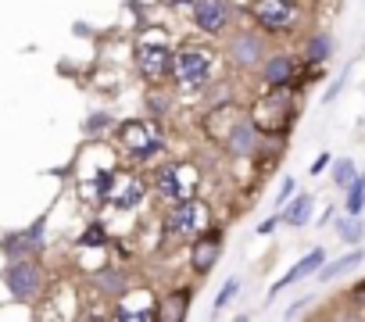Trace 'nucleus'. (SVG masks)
I'll return each mask as SVG.
<instances>
[{
  "label": "nucleus",
  "mask_w": 365,
  "mask_h": 322,
  "mask_svg": "<svg viewBox=\"0 0 365 322\" xmlns=\"http://www.w3.org/2000/svg\"><path fill=\"white\" fill-rule=\"evenodd\" d=\"M118 140L129 147L133 157H150V154L161 150V136H158L154 125H147V122H125V125L118 129Z\"/></svg>",
  "instance_id": "423d86ee"
},
{
  "label": "nucleus",
  "mask_w": 365,
  "mask_h": 322,
  "mask_svg": "<svg viewBox=\"0 0 365 322\" xmlns=\"http://www.w3.org/2000/svg\"><path fill=\"white\" fill-rule=\"evenodd\" d=\"M187 301H190V294L187 290H175L168 301H165V308L158 311L161 318H168V322H179L182 315H187Z\"/></svg>",
  "instance_id": "2eb2a0df"
},
{
  "label": "nucleus",
  "mask_w": 365,
  "mask_h": 322,
  "mask_svg": "<svg viewBox=\"0 0 365 322\" xmlns=\"http://www.w3.org/2000/svg\"><path fill=\"white\" fill-rule=\"evenodd\" d=\"M322 258H326L322 251H312V254H304V258H301V261H297V265H294V269H290V272H287V276H283V279L272 286V290H283V286H290V283H297V279L312 276L315 269H322Z\"/></svg>",
  "instance_id": "9b49d317"
},
{
  "label": "nucleus",
  "mask_w": 365,
  "mask_h": 322,
  "mask_svg": "<svg viewBox=\"0 0 365 322\" xmlns=\"http://www.w3.org/2000/svg\"><path fill=\"white\" fill-rule=\"evenodd\" d=\"M194 22H197V29H205V33H219V29L230 22L226 0H197V4H194Z\"/></svg>",
  "instance_id": "1a4fd4ad"
},
{
  "label": "nucleus",
  "mask_w": 365,
  "mask_h": 322,
  "mask_svg": "<svg viewBox=\"0 0 365 322\" xmlns=\"http://www.w3.org/2000/svg\"><path fill=\"white\" fill-rule=\"evenodd\" d=\"M205 222H208V208H205L201 201H194V197H190V201H179V204L172 208V215H168V229L179 233V237L201 233Z\"/></svg>",
  "instance_id": "39448f33"
},
{
  "label": "nucleus",
  "mask_w": 365,
  "mask_h": 322,
  "mask_svg": "<svg viewBox=\"0 0 365 322\" xmlns=\"http://www.w3.org/2000/svg\"><path fill=\"white\" fill-rule=\"evenodd\" d=\"M136 65H140V72H143V79H165V76H172V51L168 47H161V43H143L140 51H136Z\"/></svg>",
  "instance_id": "6e6552de"
},
{
  "label": "nucleus",
  "mask_w": 365,
  "mask_h": 322,
  "mask_svg": "<svg viewBox=\"0 0 365 322\" xmlns=\"http://www.w3.org/2000/svg\"><path fill=\"white\" fill-rule=\"evenodd\" d=\"M197 187H201V172L190 165V161H172V165H165L161 176H158V194L172 204L190 201Z\"/></svg>",
  "instance_id": "f257e3e1"
},
{
  "label": "nucleus",
  "mask_w": 365,
  "mask_h": 322,
  "mask_svg": "<svg viewBox=\"0 0 365 322\" xmlns=\"http://www.w3.org/2000/svg\"><path fill=\"white\" fill-rule=\"evenodd\" d=\"M237 286H240V283H237V279H230V283H226V286L219 290V301H215V311H222V308L230 304V297L237 294Z\"/></svg>",
  "instance_id": "b1692460"
},
{
  "label": "nucleus",
  "mask_w": 365,
  "mask_h": 322,
  "mask_svg": "<svg viewBox=\"0 0 365 322\" xmlns=\"http://www.w3.org/2000/svg\"><path fill=\"white\" fill-rule=\"evenodd\" d=\"M115 315L125 318V322H143V318H154V315H158V304H154V297H150L147 290H143V294H125V297L118 301Z\"/></svg>",
  "instance_id": "9d476101"
},
{
  "label": "nucleus",
  "mask_w": 365,
  "mask_h": 322,
  "mask_svg": "<svg viewBox=\"0 0 365 322\" xmlns=\"http://www.w3.org/2000/svg\"><path fill=\"white\" fill-rule=\"evenodd\" d=\"M329 36H315L312 43H308V61H322V58H329Z\"/></svg>",
  "instance_id": "aec40b11"
},
{
  "label": "nucleus",
  "mask_w": 365,
  "mask_h": 322,
  "mask_svg": "<svg viewBox=\"0 0 365 322\" xmlns=\"http://www.w3.org/2000/svg\"><path fill=\"white\" fill-rule=\"evenodd\" d=\"M308 212H312V197H297V201L287 208L283 219H287L290 226H304V222H308Z\"/></svg>",
  "instance_id": "f3484780"
},
{
  "label": "nucleus",
  "mask_w": 365,
  "mask_h": 322,
  "mask_svg": "<svg viewBox=\"0 0 365 322\" xmlns=\"http://www.w3.org/2000/svg\"><path fill=\"white\" fill-rule=\"evenodd\" d=\"M294 68H297V65H294L290 58H272V61L265 65V83L279 90V86L294 83Z\"/></svg>",
  "instance_id": "f8f14e48"
},
{
  "label": "nucleus",
  "mask_w": 365,
  "mask_h": 322,
  "mask_svg": "<svg viewBox=\"0 0 365 322\" xmlns=\"http://www.w3.org/2000/svg\"><path fill=\"white\" fill-rule=\"evenodd\" d=\"M361 261V254H347V258H340V261H329L322 272H319V279H336V276H344L347 269H354Z\"/></svg>",
  "instance_id": "a211bd4d"
},
{
  "label": "nucleus",
  "mask_w": 365,
  "mask_h": 322,
  "mask_svg": "<svg viewBox=\"0 0 365 322\" xmlns=\"http://www.w3.org/2000/svg\"><path fill=\"white\" fill-rule=\"evenodd\" d=\"M287 122H290V97L276 93V97L258 100V108H255V125H258L262 133H283Z\"/></svg>",
  "instance_id": "0eeeda50"
},
{
  "label": "nucleus",
  "mask_w": 365,
  "mask_h": 322,
  "mask_svg": "<svg viewBox=\"0 0 365 322\" xmlns=\"http://www.w3.org/2000/svg\"><path fill=\"white\" fill-rule=\"evenodd\" d=\"M97 283L108 290V294H122V286H125V279L115 272V276H97Z\"/></svg>",
  "instance_id": "5701e85b"
},
{
  "label": "nucleus",
  "mask_w": 365,
  "mask_h": 322,
  "mask_svg": "<svg viewBox=\"0 0 365 322\" xmlns=\"http://www.w3.org/2000/svg\"><path fill=\"white\" fill-rule=\"evenodd\" d=\"M290 194H294V180H287V183H283V190H279V204H287V197H290Z\"/></svg>",
  "instance_id": "393cba45"
},
{
  "label": "nucleus",
  "mask_w": 365,
  "mask_h": 322,
  "mask_svg": "<svg viewBox=\"0 0 365 322\" xmlns=\"http://www.w3.org/2000/svg\"><path fill=\"white\" fill-rule=\"evenodd\" d=\"M333 180H336V187H351V180H354V165H351V161H336Z\"/></svg>",
  "instance_id": "412c9836"
},
{
  "label": "nucleus",
  "mask_w": 365,
  "mask_h": 322,
  "mask_svg": "<svg viewBox=\"0 0 365 322\" xmlns=\"http://www.w3.org/2000/svg\"><path fill=\"white\" fill-rule=\"evenodd\" d=\"M326 161H329V154H322V157L315 161V165H312V172H322V169H326Z\"/></svg>",
  "instance_id": "a878e982"
},
{
  "label": "nucleus",
  "mask_w": 365,
  "mask_h": 322,
  "mask_svg": "<svg viewBox=\"0 0 365 322\" xmlns=\"http://www.w3.org/2000/svg\"><path fill=\"white\" fill-rule=\"evenodd\" d=\"M255 125H247V122H237L233 129H230V136H226V147L233 150V154H251V147H255Z\"/></svg>",
  "instance_id": "ddd939ff"
},
{
  "label": "nucleus",
  "mask_w": 365,
  "mask_h": 322,
  "mask_svg": "<svg viewBox=\"0 0 365 322\" xmlns=\"http://www.w3.org/2000/svg\"><path fill=\"white\" fill-rule=\"evenodd\" d=\"M233 54H237V61L255 65V61H258V54H262V43H258V40H251V36H240V40H237V47H233Z\"/></svg>",
  "instance_id": "dca6fc26"
},
{
  "label": "nucleus",
  "mask_w": 365,
  "mask_h": 322,
  "mask_svg": "<svg viewBox=\"0 0 365 322\" xmlns=\"http://www.w3.org/2000/svg\"><path fill=\"white\" fill-rule=\"evenodd\" d=\"M172 76H175L182 86H201V83H208V76H212V54H208V51H197V47L182 51V54L175 58V65H172Z\"/></svg>",
  "instance_id": "20e7f679"
},
{
  "label": "nucleus",
  "mask_w": 365,
  "mask_h": 322,
  "mask_svg": "<svg viewBox=\"0 0 365 322\" xmlns=\"http://www.w3.org/2000/svg\"><path fill=\"white\" fill-rule=\"evenodd\" d=\"M347 190H351V194H347V212H351V215H358V212H361V204H365V176H354Z\"/></svg>",
  "instance_id": "6ab92c4d"
},
{
  "label": "nucleus",
  "mask_w": 365,
  "mask_h": 322,
  "mask_svg": "<svg viewBox=\"0 0 365 322\" xmlns=\"http://www.w3.org/2000/svg\"><path fill=\"white\" fill-rule=\"evenodd\" d=\"M251 19L265 33H290L297 26V19H301V8L294 4V0H255Z\"/></svg>",
  "instance_id": "f03ea898"
},
{
  "label": "nucleus",
  "mask_w": 365,
  "mask_h": 322,
  "mask_svg": "<svg viewBox=\"0 0 365 322\" xmlns=\"http://www.w3.org/2000/svg\"><path fill=\"white\" fill-rule=\"evenodd\" d=\"M340 237H344L347 244L361 240V222H358V219H351V222H340Z\"/></svg>",
  "instance_id": "4be33fe9"
},
{
  "label": "nucleus",
  "mask_w": 365,
  "mask_h": 322,
  "mask_svg": "<svg viewBox=\"0 0 365 322\" xmlns=\"http://www.w3.org/2000/svg\"><path fill=\"white\" fill-rule=\"evenodd\" d=\"M219 258V237H208V240H197L194 244V269L197 272H208Z\"/></svg>",
  "instance_id": "4468645a"
},
{
  "label": "nucleus",
  "mask_w": 365,
  "mask_h": 322,
  "mask_svg": "<svg viewBox=\"0 0 365 322\" xmlns=\"http://www.w3.org/2000/svg\"><path fill=\"white\" fill-rule=\"evenodd\" d=\"M4 283L15 294V301H36L40 290H43V272L33 261H11L8 272H4Z\"/></svg>",
  "instance_id": "7ed1b4c3"
}]
</instances>
